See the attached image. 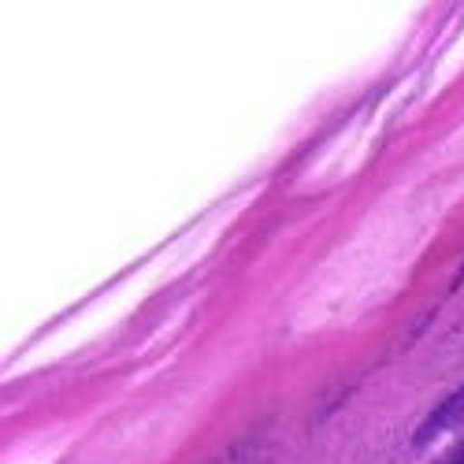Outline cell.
Wrapping results in <instances>:
<instances>
[{"label": "cell", "mask_w": 464, "mask_h": 464, "mask_svg": "<svg viewBox=\"0 0 464 464\" xmlns=\"http://www.w3.org/2000/svg\"><path fill=\"white\" fill-rule=\"evenodd\" d=\"M457 416H464V391H457V394H450L431 416H428V423H423V428L416 431V446H423L428 439H435L439 431H446L450 423L457 420Z\"/></svg>", "instance_id": "1"}, {"label": "cell", "mask_w": 464, "mask_h": 464, "mask_svg": "<svg viewBox=\"0 0 464 464\" xmlns=\"http://www.w3.org/2000/svg\"><path fill=\"white\" fill-rule=\"evenodd\" d=\"M435 464H464V442H460V446H453L450 453H442Z\"/></svg>", "instance_id": "2"}]
</instances>
